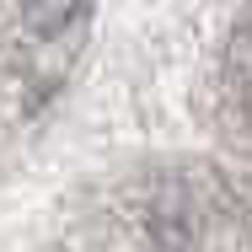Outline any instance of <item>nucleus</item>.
I'll use <instances>...</instances> for the list:
<instances>
[{"mask_svg": "<svg viewBox=\"0 0 252 252\" xmlns=\"http://www.w3.org/2000/svg\"><path fill=\"white\" fill-rule=\"evenodd\" d=\"M86 5H92V0H22V16H27L32 32L54 38V32H64L75 16H86Z\"/></svg>", "mask_w": 252, "mask_h": 252, "instance_id": "f257e3e1", "label": "nucleus"}]
</instances>
